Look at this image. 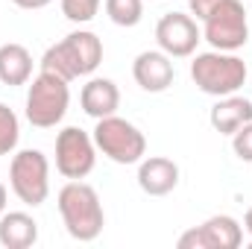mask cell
Segmentation results:
<instances>
[{
  "label": "cell",
  "instance_id": "1",
  "mask_svg": "<svg viewBox=\"0 0 252 249\" xmlns=\"http://www.w3.org/2000/svg\"><path fill=\"white\" fill-rule=\"evenodd\" d=\"M103 62V41L91 30H73L59 44H50L41 56V70L56 73L67 82L91 76Z\"/></svg>",
  "mask_w": 252,
  "mask_h": 249
},
{
  "label": "cell",
  "instance_id": "16",
  "mask_svg": "<svg viewBox=\"0 0 252 249\" xmlns=\"http://www.w3.org/2000/svg\"><path fill=\"white\" fill-rule=\"evenodd\" d=\"M30 79H32V53L18 41L0 44V82L15 88V85H30Z\"/></svg>",
  "mask_w": 252,
  "mask_h": 249
},
{
  "label": "cell",
  "instance_id": "3",
  "mask_svg": "<svg viewBox=\"0 0 252 249\" xmlns=\"http://www.w3.org/2000/svg\"><path fill=\"white\" fill-rule=\"evenodd\" d=\"M247 62L235 53H223V50H208V53H196L190 59V79L193 85L208 94V97H229L238 94L247 82Z\"/></svg>",
  "mask_w": 252,
  "mask_h": 249
},
{
  "label": "cell",
  "instance_id": "7",
  "mask_svg": "<svg viewBox=\"0 0 252 249\" xmlns=\"http://www.w3.org/2000/svg\"><path fill=\"white\" fill-rule=\"evenodd\" d=\"M202 38L211 50L238 53L250 41V18L241 0H220L202 21Z\"/></svg>",
  "mask_w": 252,
  "mask_h": 249
},
{
  "label": "cell",
  "instance_id": "2",
  "mask_svg": "<svg viewBox=\"0 0 252 249\" xmlns=\"http://www.w3.org/2000/svg\"><path fill=\"white\" fill-rule=\"evenodd\" d=\"M56 205H59L64 229L73 241L91 244V241L100 238V232L106 226V211H103V202H100L97 190L88 182L70 179L67 185H62L59 196H56Z\"/></svg>",
  "mask_w": 252,
  "mask_h": 249
},
{
  "label": "cell",
  "instance_id": "12",
  "mask_svg": "<svg viewBox=\"0 0 252 249\" xmlns=\"http://www.w3.org/2000/svg\"><path fill=\"white\" fill-rule=\"evenodd\" d=\"M179 185V164L164 156H144L138 161V187L147 196H167Z\"/></svg>",
  "mask_w": 252,
  "mask_h": 249
},
{
  "label": "cell",
  "instance_id": "18",
  "mask_svg": "<svg viewBox=\"0 0 252 249\" xmlns=\"http://www.w3.org/2000/svg\"><path fill=\"white\" fill-rule=\"evenodd\" d=\"M18 141H21V121L6 103H0V156H12L18 150Z\"/></svg>",
  "mask_w": 252,
  "mask_h": 249
},
{
  "label": "cell",
  "instance_id": "9",
  "mask_svg": "<svg viewBox=\"0 0 252 249\" xmlns=\"http://www.w3.org/2000/svg\"><path fill=\"white\" fill-rule=\"evenodd\" d=\"M156 41H158V50H164L170 59H188L196 53V44L202 41V30L193 15L167 12L156 24Z\"/></svg>",
  "mask_w": 252,
  "mask_h": 249
},
{
  "label": "cell",
  "instance_id": "20",
  "mask_svg": "<svg viewBox=\"0 0 252 249\" xmlns=\"http://www.w3.org/2000/svg\"><path fill=\"white\" fill-rule=\"evenodd\" d=\"M232 150L241 161H250L252 164V121L244 124L235 135H232Z\"/></svg>",
  "mask_w": 252,
  "mask_h": 249
},
{
  "label": "cell",
  "instance_id": "23",
  "mask_svg": "<svg viewBox=\"0 0 252 249\" xmlns=\"http://www.w3.org/2000/svg\"><path fill=\"white\" fill-rule=\"evenodd\" d=\"M6 202H9V190H6L3 182H0V217L6 214Z\"/></svg>",
  "mask_w": 252,
  "mask_h": 249
},
{
  "label": "cell",
  "instance_id": "21",
  "mask_svg": "<svg viewBox=\"0 0 252 249\" xmlns=\"http://www.w3.org/2000/svg\"><path fill=\"white\" fill-rule=\"evenodd\" d=\"M217 3H220V0H188V9H190V15H193L196 21H205L208 12H211Z\"/></svg>",
  "mask_w": 252,
  "mask_h": 249
},
{
  "label": "cell",
  "instance_id": "8",
  "mask_svg": "<svg viewBox=\"0 0 252 249\" xmlns=\"http://www.w3.org/2000/svg\"><path fill=\"white\" fill-rule=\"evenodd\" d=\"M97 164V144L79 126H64L56 135V170L64 179H85Z\"/></svg>",
  "mask_w": 252,
  "mask_h": 249
},
{
  "label": "cell",
  "instance_id": "22",
  "mask_svg": "<svg viewBox=\"0 0 252 249\" xmlns=\"http://www.w3.org/2000/svg\"><path fill=\"white\" fill-rule=\"evenodd\" d=\"M18 9H24V12H38V9H44V6H50L53 0H12Z\"/></svg>",
  "mask_w": 252,
  "mask_h": 249
},
{
  "label": "cell",
  "instance_id": "10",
  "mask_svg": "<svg viewBox=\"0 0 252 249\" xmlns=\"http://www.w3.org/2000/svg\"><path fill=\"white\" fill-rule=\"evenodd\" d=\"M244 244V226L229 214H214L202 226L179 235V249H238Z\"/></svg>",
  "mask_w": 252,
  "mask_h": 249
},
{
  "label": "cell",
  "instance_id": "24",
  "mask_svg": "<svg viewBox=\"0 0 252 249\" xmlns=\"http://www.w3.org/2000/svg\"><path fill=\"white\" fill-rule=\"evenodd\" d=\"M244 232L252 238V205L247 208V214H244Z\"/></svg>",
  "mask_w": 252,
  "mask_h": 249
},
{
  "label": "cell",
  "instance_id": "4",
  "mask_svg": "<svg viewBox=\"0 0 252 249\" xmlns=\"http://www.w3.org/2000/svg\"><path fill=\"white\" fill-rule=\"evenodd\" d=\"M70 106V88L67 79L41 70L38 76L30 79L27 88V103H24V115L35 129H53L64 121Z\"/></svg>",
  "mask_w": 252,
  "mask_h": 249
},
{
  "label": "cell",
  "instance_id": "17",
  "mask_svg": "<svg viewBox=\"0 0 252 249\" xmlns=\"http://www.w3.org/2000/svg\"><path fill=\"white\" fill-rule=\"evenodd\" d=\"M103 9L118 27H138L144 18V0H103Z\"/></svg>",
  "mask_w": 252,
  "mask_h": 249
},
{
  "label": "cell",
  "instance_id": "14",
  "mask_svg": "<svg viewBox=\"0 0 252 249\" xmlns=\"http://www.w3.org/2000/svg\"><path fill=\"white\" fill-rule=\"evenodd\" d=\"M208 121L214 126V132L220 135H235L244 124L252 121V100L241 94H229V97H217V103L208 112Z\"/></svg>",
  "mask_w": 252,
  "mask_h": 249
},
{
  "label": "cell",
  "instance_id": "15",
  "mask_svg": "<svg viewBox=\"0 0 252 249\" xmlns=\"http://www.w3.org/2000/svg\"><path fill=\"white\" fill-rule=\"evenodd\" d=\"M38 241V223L27 211H6L0 217V247L30 249Z\"/></svg>",
  "mask_w": 252,
  "mask_h": 249
},
{
  "label": "cell",
  "instance_id": "13",
  "mask_svg": "<svg viewBox=\"0 0 252 249\" xmlns=\"http://www.w3.org/2000/svg\"><path fill=\"white\" fill-rule=\"evenodd\" d=\"M79 106L94 121L109 118V115H118V109H121V88L115 85V79L91 76L82 85V91H79Z\"/></svg>",
  "mask_w": 252,
  "mask_h": 249
},
{
  "label": "cell",
  "instance_id": "6",
  "mask_svg": "<svg viewBox=\"0 0 252 249\" xmlns=\"http://www.w3.org/2000/svg\"><path fill=\"white\" fill-rule=\"evenodd\" d=\"M97 150L115 161V164H138L144 156H147V138L138 126L126 118L118 115H109V118H100L94 132H91Z\"/></svg>",
  "mask_w": 252,
  "mask_h": 249
},
{
  "label": "cell",
  "instance_id": "5",
  "mask_svg": "<svg viewBox=\"0 0 252 249\" xmlns=\"http://www.w3.org/2000/svg\"><path fill=\"white\" fill-rule=\"evenodd\" d=\"M9 187L12 193L30 205L38 208L50 196V161L41 150H18L9 161Z\"/></svg>",
  "mask_w": 252,
  "mask_h": 249
},
{
  "label": "cell",
  "instance_id": "11",
  "mask_svg": "<svg viewBox=\"0 0 252 249\" xmlns=\"http://www.w3.org/2000/svg\"><path fill=\"white\" fill-rule=\"evenodd\" d=\"M132 76L141 85V91L147 94H161L173 85L176 70H173V59L164 50H144L135 56L132 62Z\"/></svg>",
  "mask_w": 252,
  "mask_h": 249
},
{
  "label": "cell",
  "instance_id": "19",
  "mask_svg": "<svg viewBox=\"0 0 252 249\" xmlns=\"http://www.w3.org/2000/svg\"><path fill=\"white\" fill-rule=\"evenodd\" d=\"M100 3L103 0H59L62 15L70 24H88V21H94V15L100 12Z\"/></svg>",
  "mask_w": 252,
  "mask_h": 249
}]
</instances>
